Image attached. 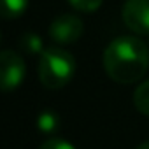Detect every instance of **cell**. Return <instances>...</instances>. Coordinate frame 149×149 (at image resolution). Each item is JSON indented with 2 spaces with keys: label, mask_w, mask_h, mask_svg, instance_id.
<instances>
[{
  "label": "cell",
  "mask_w": 149,
  "mask_h": 149,
  "mask_svg": "<svg viewBox=\"0 0 149 149\" xmlns=\"http://www.w3.org/2000/svg\"><path fill=\"white\" fill-rule=\"evenodd\" d=\"M133 105L140 114L149 116V81L140 83L133 91Z\"/></svg>",
  "instance_id": "obj_6"
},
{
  "label": "cell",
  "mask_w": 149,
  "mask_h": 149,
  "mask_svg": "<svg viewBox=\"0 0 149 149\" xmlns=\"http://www.w3.org/2000/svg\"><path fill=\"white\" fill-rule=\"evenodd\" d=\"M53 123H54V118H53L49 112L42 114V118H40V126H42V130H51Z\"/></svg>",
  "instance_id": "obj_10"
},
{
  "label": "cell",
  "mask_w": 149,
  "mask_h": 149,
  "mask_svg": "<svg viewBox=\"0 0 149 149\" xmlns=\"http://www.w3.org/2000/svg\"><path fill=\"white\" fill-rule=\"evenodd\" d=\"M121 16L132 32L149 35V0H126L121 9Z\"/></svg>",
  "instance_id": "obj_4"
},
{
  "label": "cell",
  "mask_w": 149,
  "mask_h": 149,
  "mask_svg": "<svg viewBox=\"0 0 149 149\" xmlns=\"http://www.w3.org/2000/svg\"><path fill=\"white\" fill-rule=\"evenodd\" d=\"M76 70L74 56L56 46H51L42 51L39 61V79L49 90H60L67 86Z\"/></svg>",
  "instance_id": "obj_2"
},
{
  "label": "cell",
  "mask_w": 149,
  "mask_h": 149,
  "mask_svg": "<svg viewBox=\"0 0 149 149\" xmlns=\"http://www.w3.org/2000/svg\"><path fill=\"white\" fill-rule=\"evenodd\" d=\"M104 68L119 84L137 83L149 70V47L137 37H118L104 51Z\"/></svg>",
  "instance_id": "obj_1"
},
{
  "label": "cell",
  "mask_w": 149,
  "mask_h": 149,
  "mask_svg": "<svg viewBox=\"0 0 149 149\" xmlns=\"http://www.w3.org/2000/svg\"><path fill=\"white\" fill-rule=\"evenodd\" d=\"M83 30H84V25L81 18L74 14H61L51 23L49 35L58 44H72L83 35Z\"/></svg>",
  "instance_id": "obj_5"
},
{
  "label": "cell",
  "mask_w": 149,
  "mask_h": 149,
  "mask_svg": "<svg viewBox=\"0 0 149 149\" xmlns=\"http://www.w3.org/2000/svg\"><path fill=\"white\" fill-rule=\"evenodd\" d=\"M25 79V60L11 51L6 49L0 54V83L4 91L16 90Z\"/></svg>",
  "instance_id": "obj_3"
},
{
  "label": "cell",
  "mask_w": 149,
  "mask_h": 149,
  "mask_svg": "<svg viewBox=\"0 0 149 149\" xmlns=\"http://www.w3.org/2000/svg\"><path fill=\"white\" fill-rule=\"evenodd\" d=\"M39 149H76V147H74L70 142L63 140V139H49Z\"/></svg>",
  "instance_id": "obj_9"
},
{
  "label": "cell",
  "mask_w": 149,
  "mask_h": 149,
  "mask_svg": "<svg viewBox=\"0 0 149 149\" xmlns=\"http://www.w3.org/2000/svg\"><path fill=\"white\" fill-rule=\"evenodd\" d=\"M72 7L83 13H93L102 6V0H68Z\"/></svg>",
  "instance_id": "obj_8"
},
{
  "label": "cell",
  "mask_w": 149,
  "mask_h": 149,
  "mask_svg": "<svg viewBox=\"0 0 149 149\" xmlns=\"http://www.w3.org/2000/svg\"><path fill=\"white\" fill-rule=\"evenodd\" d=\"M28 6V0H2V14L6 19L18 18L25 13Z\"/></svg>",
  "instance_id": "obj_7"
},
{
  "label": "cell",
  "mask_w": 149,
  "mask_h": 149,
  "mask_svg": "<svg viewBox=\"0 0 149 149\" xmlns=\"http://www.w3.org/2000/svg\"><path fill=\"white\" fill-rule=\"evenodd\" d=\"M137 149H149V140H146V142H142L140 146H137Z\"/></svg>",
  "instance_id": "obj_11"
}]
</instances>
